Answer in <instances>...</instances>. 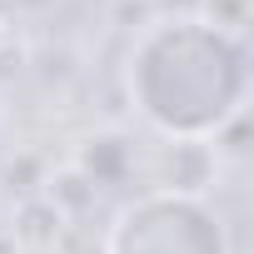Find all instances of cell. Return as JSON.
I'll return each mask as SVG.
<instances>
[{
  "instance_id": "cell-1",
  "label": "cell",
  "mask_w": 254,
  "mask_h": 254,
  "mask_svg": "<svg viewBox=\"0 0 254 254\" xmlns=\"http://www.w3.org/2000/svg\"><path fill=\"white\" fill-rule=\"evenodd\" d=\"M135 110L165 140H209L239 120L249 95V50L229 25L165 15L140 30L125 70Z\"/></svg>"
},
{
  "instance_id": "cell-2",
  "label": "cell",
  "mask_w": 254,
  "mask_h": 254,
  "mask_svg": "<svg viewBox=\"0 0 254 254\" xmlns=\"http://www.w3.org/2000/svg\"><path fill=\"white\" fill-rule=\"evenodd\" d=\"M105 254H229V234L199 194L150 190L115 214Z\"/></svg>"
}]
</instances>
